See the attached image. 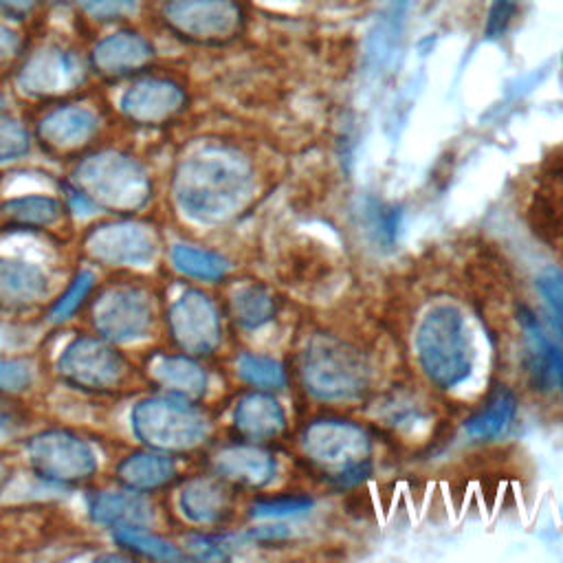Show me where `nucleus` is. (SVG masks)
Returning a JSON list of instances; mask_svg holds the SVG:
<instances>
[{"mask_svg": "<svg viewBox=\"0 0 563 563\" xmlns=\"http://www.w3.org/2000/svg\"><path fill=\"white\" fill-rule=\"evenodd\" d=\"M172 264L183 275L202 282H216L229 273V262L222 255L191 244H176L172 249Z\"/></svg>", "mask_w": 563, "mask_h": 563, "instance_id": "obj_27", "label": "nucleus"}, {"mask_svg": "<svg viewBox=\"0 0 563 563\" xmlns=\"http://www.w3.org/2000/svg\"><path fill=\"white\" fill-rule=\"evenodd\" d=\"M174 475L176 466L172 457L163 453H134L117 468L119 482L139 493L163 488L174 479Z\"/></svg>", "mask_w": 563, "mask_h": 563, "instance_id": "obj_23", "label": "nucleus"}, {"mask_svg": "<svg viewBox=\"0 0 563 563\" xmlns=\"http://www.w3.org/2000/svg\"><path fill=\"white\" fill-rule=\"evenodd\" d=\"M18 51H20V35L7 24H0V62L11 59Z\"/></svg>", "mask_w": 563, "mask_h": 563, "instance_id": "obj_39", "label": "nucleus"}, {"mask_svg": "<svg viewBox=\"0 0 563 563\" xmlns=\"http://www.w3.org/2000/svg\"><path fill=\"white\" fill-rule=\"evenodd\" d=\"M515 416H517V396L506 387H497L488 396L486 405L464 420V433L477 442L497 440L510 429Z\"/></svg>", "mask_w": 563, "mask_h": 563, "instance_id": "obj_22", "label": "nucleus"}, {"mask_svg": "<svg viewBox=\"0 0 563 563\" xmlns=\"http://www.w3.org/2000/svg\"><path fill=\"white\" fill-rule=\"evenodd\" d=\"M249 537L255 539V541H266V543L273 541V543H277V541L290 537V528H286V526H282V523H266V526L253 528V530L249 532Z\"/></svg>", "mask_w": 563, "mask_h": 563, "instance_id": "obj_38", "label": "nucleus"}, {"mask_svg": "<svg viewBox=\"0 0 563 563\" xmlns=\"http://www.w3.org/2000/svg\"><path fill=\"white\" fill-rule=\"evenodd\" d=\"M29 462L37 477L51 484H79L95 475L97 455L70 431H42L29 442Z\"/></svg>", "mask_w": 563, "mask_h": 563, "instance_id": "obj_8", "label": "nucleus"}, {"mask_svg": "<svg viewBox=\"0 0 563 563\" xmlns=\"http://www.w3.org/2000/svg\"><path fill=\"white\" fill-rule=\"evenodd\" d=\"M114 541L121 548H125V550H130V552H134L139 556H150V559H161V561L183 559V552L174 543H169V541H165V539H161L156 534L145 532V528L117 530Z\"/></svg>", "mask_w": 563, "mask_h": 563, "instance_id": "obj_29", "label": "nucleus"}, {"mask_svg": "<svg viewBox=\"0 0 563 563\" xmlns=\"http://www.w3.org/2000/svg\"><path fill=\"white\" fill-rule=\"evenodd\" d=\"M416 358L427 380L442 391L466 383L473 372L475 345L460 308L438 303L424 312L416 328Z\"/></svg>", "mask_w": 563, "mask_h": 563, "instance_id": "obj_2", "label": "nucleus"}, {"mask_svg": "<svg viewBox=\"0 0 563 563\" xmlns=\"http://www.w3.org/2000/svg\"><path fill=\"white\" fill-rule=\"evenodd\" d=\"M255 194L251 161L235 147L207 143L187 154L174 172V200L200 224H220L238 216Z\"/></svg>", "mask_w": 563, "mask_h": 563, "instance_id": "obj_1", "label": "nucleus"}, {"mask_svg": "<svg viewBox=\"0 0 563 563\" xmlns=\"http://www.w3.org/2000/svg\"><path fill=\"white\" fill-rule=\"evenodd\" d=\"M31 147L29 132L20 121L0 119V163L24 156Z\"/></svg>", "mask_w": 563, "mask_h": 563, "instance_id": "obj_33", "label": "nucleus"}, {"mask_svg": "<svg viewBox=\"0 0 563 563\" xmlns=\"http://www.w3.org/2000/svg\"><path fill=\"white\" fill-rule=\"evenodd\" d=\"M312 508V499L303 495H288V497H273L260 499L251 506V517L255 519H286L306 515Z\"/></svg>", "mask_w": 563, "mask_h": 563, "instance_id": "obj_31", "label": "nucleus"}, {"mask_svg": "<svg viewBox=\"0 0 563 563\" xmlns=\"http://www.w3.org/2000/svg\"><path fill=\"white\" fill-rule=\"evenodd\" d=\"M48 290L46 273L20 257H0V306L26 308L40 301Z\"/></svg>", "mask_w": 563, "mask_h": 563, "instance_id": "obj_19", "label": "nucleus"}, {"mask_svg": "<svg viewBox=\"0 0 563 563\" xmlns=\"http://www.w3.org/2000/svg\"><path fill=\"white\" fill-rule=\"evenodd\" d=\"M185 108V90L169 79H145L121 97V112L139 125H158Z\"/></svg>", "mask_w": 563, "mask_h": 563, "instance_id": "obj_14", "label": "nucleus"}, {"mask_svg": "<svg viewBox=\"0 0 563 563\" xmlns=\"http://www.w3.org/2000/svg\"><path fill=\"white\" fill-rule=\"evenodd\" d=\"M7 479H9V468H7V464L0 460V490H2V486H4Z\"/></svg>", "mask_w": 563, "mask_h": 563, "instance_id": "obj_43", "label": "nucleus"}, {"mask_svg": "<svg viewBox=\"0 0 563 563\" xmlns=\"http://www.w3.org/2000/svg\"><path fill=\"white\" fill-rule=\"evenodd\" d=\"M238 374L242 380L257 389H282L286 387V369L279 361L264 356V354H253L244 352L238 358Z\"/></svg>", "mask_w": 563, "mask_h": 563, "instance_id": "obj_28", "label": "nucleus"}, {"mask_svg": "<svg viewBox=\"0 0 563 563\" xmlns=\"http://www.w3.org/2000/svg\"><path fill=\"white\" fill-rule=\"evenodd\" d=\"M231 310L244 330H257L275 317V299L264 286L249 284L233 292Z\"/></svg>", "mask_w": 563, "mask_h": 563, "instance_id": "obj_26", "label": "nucleus"}, {"mask_svg": "<svg viewBox=\"0 0 563 563\" xmlns=\"http://www.w3.org/2000/svg\"><path fill=\"white\" fill-rule=\"evenodd\" d=\"M73 205L79 213L106 209L132 213L150 200L152 185L139 161L121 152H99L84 158L73 174Z\"/></svg>", "mask_w": 563, "mask_h": 563, "instance_id": "obj_3", "label": "nucleus"}, {"mask_svg": "<svg viewBox=\"0 0 563 563\" xmlns=\"http://www.w3.org/2000/svg\"><path fill=\"white\" fill-rule=\"evenodd\" d=\"M163 18L176 35L198 44L229 42L244 26L238 0H167Z\"/></svg>", "mask_w": 563, "mask_h": 563, "instance_id": "obj_7", "label": "nucleus"}, {"mask_svg": "<svg viewBox=\"0 0 563 563\" xmlns=\"http://www.w3.org/2000/svg\"><path fill=\"white\" fill-rule=\"evenodd\" d=\"M33 7V0H0V9L13 11V13H24Z\"/></svg>", "mask_w": 563, "mask_h": 563, "instance_id": "obj_41", "label": "nucleus"}, {"mask_svg": "<svg viewBox=\"0 0 563 563\" xmlns=\"http://www.w3.org/2000/svg\"><path fill=\"white\" fill-rule=\"evenodd\" d=\"M90 517L114 530L147 528L152 521V506L141 493L132 490H103L90 499Z\"/></svg>", "mask_w": 563, "mask_h": 563, "instance_id": "obj_20", "label": "nucleus"}, {"mask_svg": "<svg viewBox=\"0 0 563 563\" xmlns=\"http://www.w3.org/2000/svg\"><path fill=\"white\" fill-rule=\"evenodd\" d=\"M180 512L200 526L218 523L231 512V493L229 488L211 477L191 479L178 497Z\"/></svg>", "mask_w": 563, "mask_h": 563, "instance_id": "obj_21", "label": "nucleus"}, {"mask_svg": "<svg viewBox=\"0 0 563 563\" xmlns=\"http://www.w3.org/2000/svg\"><path fill=\"white\" fill-rule=\"evenodd\" d=\"M84 79L79 59L62 48H42L20 68L18 86L31 97H55L75 90Z\"/></svg>", "mask_w": 563, "mask_h": 563, "instance_id": "obj_13", "label": "nucleus"}, {"mask_svg": "<svg viewBox=\"0 0 563 563\" xmlns=\"http://www.w3.org/2000/svg\"><path fill=\"white\" fill-rule=\"evenodd\" d=\"M92 321L106 341L130 343L147 334L152 325V306L141 288H110L97 299Z\"/></svg>", "mask_w": 563, "mask_h": 563, "instance_id": "obj_11", "label": "nucleus"}, {"mask_svg": "<svg viewBox=\"0 0 563 563\" xmlns=\"http://www.w3.org/2000/svg\"><path fill=\"white\" fill-rule=\"evenodd\" d=\"M59 202L53 196L44 194H29V196H15L4 202L2 218L11 227H46L53 224L59 218Z\"/></svg>", "mask_w": 563, "mask_h": 563, "instance_id": "obj_25", "label": "nucleus"}, {"mask_svg": "<svg viewBox=\"0 0 563 563\" xmlns=\"http://www.w3.org/2000/svg\"><path fill=\"white\" fill-rule=\"evenodd\" d=\"M154 380L178 398H200L207 389V372L189 356H161L152 365Z\"/></svg>", "mask_w": 563, "mask_h": 563, "instance_id": "obj_24", "label": "nucleus"}, {"mask_svg": "<svg viewBox=\"0 0 563 563\" xmlns=\"http://www.w3.org/2000/svg\"><path fill=\"white\" fill-rule=\"evenodd\" d=\"M99 128L92 110L79 106H64L40 121V141L53 152H70L81 147Z\"/></svg>", "mask_w": 563, "mask_h": 563, "instance_id": "obj_18", "label": "nucleus"}, {"mask_svg": "<svg viewBox=\"0 0 563 563\" xmlns=\"http://www.w3.org/2000/svg\"><path fill=\"white\" fill-rule=\"evenodd\" d=\"M57 372L73 387L108 391L123 380L125 361L108 343L92 336H79L59 354Z\"/></svg>", "mask_w": 563, "mask_h": 563, "instance_id": "obj_9", "label": "nucleus"}, {"mask_svg": "<svg viewBox=\"0 0 563 563\" xmlns=\"http://www.w3.org/2000/svg\"><path fill=\"white\" fill-rule=\"evenodd\" d=\"M20 413L9 402H0V435H7L20 427Z\"/></svg>", "mask_w": 563, "mask_h": 563, "instance_id": "obj_40", "label": "nucleus"}, {"mask_svg": "<svg viewBox=\"0 0 563 563\" xmlns=\"http://www.w3.org/2000/svg\"><path fill=\"white\" fill-rule=\"evenodd\" d=\"M233 427L244 440L266 442L286 429V413L273 394L251 391L235 402Z\"/></svg>", "mask_w": 563, "mask_h": 563, "instance_id": "obj_16", "label": "nucleus"}, {"mask_svg": "<svg viewBox=\"0 0 563 563\" xmlns=\"http://www.w3.org/2000/svg\"><path fill=\"white\" fill-rule=\"evenodd\" d=\"M81 7L99 20H112L121 18L134 11L136 0H81Z\"/></svg>", "mask_w": 563, "mask_h": 563, "instance_id": "obj_36", "label": "nucleus"}, {"mask_svg": "<svg viewBox=\"0 0 563 563\" xmlns=\"http://www.w3.org/2000/svg\"><path fill=\"white\" fill-rule=\"evenodd\" d=\"M301 451L336 486H354L372 473L369 435L352 420L321 418L310 422L301 435Z\"/></svg>", "mask_w": 563, "mask_h": 563, "instance_id": "obj_5", "label": "nucleus"}, {"mask_svg": "<svg viewBox=\"0 0 563 563\" xmlns=\"http://www.w3.org/2000/svg\"><path fill=\"white\" fill-rule=\"evenodd\" d=\"M303 387L319 400L350 402L369 385L367 356L336 334H314L301 354Z\"/></svg>", "mask_w": 563, "mask_h": 563, "instance_id": "obj_4", "label": "nucleus"}, {"mask_svg": "<svg viewBox=\"0 0 563 563\" xmlns=\"http://www.w3.org/2000/svg\"><path fill=\"white\" fill-rule=\"evenodd\" d=\"M90 257L112 266H143L158 253V235L150 224L110 222L86 235Z\"/></svg>", "mask_w": 563, "mask_h": 563, "instance_id": "obj_12", "label": "nucleus"}, {"mask_svg": "<svg viewBox=\"0 0 563 563\" xmlns=\"http://www.w3.org/2000/svg\"><path fill=\"white\" fill-rule=\"evenodd\" d=\"M154 57V51L145 37L132 31H121L103 37L92 48V66L108 77H121L145 68Z\"/></svg>", "mask_w": 563, "mask_h": 563, "instance_id": "obj_17", "label": "nucleus"}, {"mask_svg": "<svg viewBox=\"0 0 563 563\" xmlns=\"http://www.w3.org/2000/svg\"><path fill=\"white\" fill-rule=\"evenodd\" d=\"M187 550L196 559H227L229 556V539L211 537V534H191V537H187Z\"/></svg>", "mask_w": 563, "mask_h": 563, "instance_id": "obj_35", "label": "nucleus"}, {"mask_svg": "<svg viewBox=\"0 0 563 563\" xmlns=\"http://www.w3.org/2000/svg\"><path fill=\"white\" fill-rule=\"evenodd\" d=\"M216 473L240 486H264L275 475V457L257 444H229L213 455Z\"/></svg>", "mask_w": 563, "mask_h": 563, "instance_id": "obj_15", "label": "nucleus"}, {"mask_svg": "<svg viewBox=\"0 0 563 563\" xmlns=\"http://www.w3.org/2000/svg\"><path fill=\"white\" fill-rule=\"evenodd\" d=\"M515 7H517V0H493V7L488 11V20H486V35L488 37H499L508 29V24L515 15Z\"/></svg>", "mask_w": 563, "mask_h": 563, "instance_id": "obj_37", "label": "nucleus"}, {"mask_svg": "<svg viewBox=\"0 0 563 563\" xmlns=\"http://www.w3.org/2000/svg\"><path fill=\"white\" fill-rule=\"evenodd\" d=\"M134 435L154 451H191L209 435V420L180 398H145L134 405Z\"/></svg>", "mask_w": 563, "mask_h": 563, "instance_id": "obj_6", "label": "nucleus"}, {"mask_svg": "<svg viewBox=\"0 0 563 563\" xmlns=\"http://www.w3.org/2000/svg\"><path fill=\"white\" fill-rule=\"evenodd\" d=\"M92 286H95V275L90 271H81L51 308V321H64L73 317L77 308L84 303V299L90 295Z\"/></svg>", "mask_w": 563, "mask_h": 563, "instance_id": "obj_32", "label": "nucleus"}, {"mask_svg": "<svg viewBox=\"0 0 563 563\" xmlns=\"http://www.w3.org/2000/svg\"><path fill=\"white\" fill-rule=\"evenodd\" d=\"M537 290L548 303L554 330L563 341V271L556 266H548L537 275Z\"/></svg>", "mask_w": 563, "mask_h": 563, "instance_id": "obj_30", "label": "nucleus"}, {"mask_svg": "<svg viewBox=\"0 0 563 563\" xmlns=\"http://www.w3.org/2000/svg\"><path fill=\"white\" fill-rule=\"evenodd\" d=\"M169 332L185 354H211L222 339L218 306L200 290H185L169 308Z\"/></svg>", "mask_w": 563, "mask_h": 563, "instance_id": "obj_10", "label": "nucleus"}, {"mask_svg": "<svg viewBox=\"0 0 563 563\" xmlns=\"http://www.w3.org/2000/svg\"><path fill=\"white\" fill-rule=\"evenodd\" d=\"M31 385V367L18 358H0V391H22Z\"/></svg>", "mask_w": 563, "mask_h": 563, "instance_id": "obj_34", "label": "nucleus"}, {"mask_svg": "<svg viewBox=\"0 0 563 563\" xmlns=\"http://www.w3.org/2000/svg\"><path fill=\"white\" fill-rule=\"evenodd\" d=\"M552 369H554V378L561 383V389H563V354H561L559 347L552 356Z\"/></svg>", "mask_w": 563, "mask_h": 563, "instance_id": "obj_42", "label": "nucleus"}]
</instances>
